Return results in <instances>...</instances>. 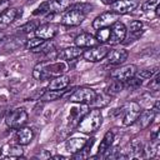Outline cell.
I'll return each instance as SVG.
<instances>
[{"label": "cell", "mask_w": 160, "mask_h": 160, "mask_svg": "<svg viewBox=\"0 0 160 160\" xmlns=\"http://www.w3.org/2000/svg\"><path fill=\"white\" fill-rule=\"evenodd\" d=\"M21 15V11L16 8H8L1 15H0V28H5L10 25L18 16Z\"/></svg>", "instance_id": "cell-17"}, {"label": "cell", "mask_w": 160, "mask_h": 160, "mask_svg": "<svg viewBox=\"0 0 160 160\" xmlns=\"http://www.w3.org/2000/svg\"><path fill=\"white\" fill-rule=\"evenodd\" d=\"M86 139L84 138H71L66 141V150L70 154H75L79 150H81L84 148V145L86 144Z\"/></svg>", "instance_id": "cell-22"}, {"label": "cell", "mask_w": 160, "mask_h": 160, "mask_svg": "<svg viewBox=\"0 0 160 160\" xmlns=\"http://www.w3.org/2000/svg\"><path fill=\"white\" fill-rule=\"evenodd\" d=\"M28 121V112L22 108H14L5 115V122L11 129H19Z\"/></svg>", "instance_id": "cell-4"}, {"label": "cell", "mask_w": 160, "mask_h": 160, "mask_svg": "<svg viewBox=\"0 0 160 160\" xmlns=\"http://www.w3.org/2000/svg\"><path fill=\"white\" fill-rule=\"evenodd\" d=\"M126 26L121 21H115L110 28V38L108 42H110L111 45L122 42L126 36Z\"/></svg>", "instance_id": "cell-8"}, {"label": "cell", "mask_w": 160, "mask_h": 160, "mask_svg": "<svg viewBox=\"0 0 160 160\" xmlns=\"http://www.w3.org/2000/svg\"><path fill=\"white\" fill-rule=\"evenodd\" d=\"M65 92H66L65 89H62V90H50V89H48L41 94L40 100L41 101H55V100L60 99Z\"/></svg>", "instance_id": "cell-23"}, {"label": "cell", "mask_w": 160, "mask_h": 160, "mask_svg": "<svg viewBox=\"0 0 160 160\" xmlns=\"http://www.w3.org/2000/svg\"><path fill=\"white\" fill-rule=\"evenodd\" d=\"M139 5L138 0H116L111 4V11L116 14H128L134 11Z\"/></svg>", "instance_id": "cell-10"}, {"label": "cell", "mask_w": 160, "mask_h": 160, "mask_svg": "<svg viewBox=\"0 0 160 160\" xmlns=\"http://www.w3.org/2000/svg\"><path fill=\"white\" fill-rule=\"evenodd\" d=\"M54 159H65V156H62V155H56V156H52Z\"/></svg>", "instance_id": "cell-38"}, {"label": "cell", "mask_w": 160, "mask_h": 160, "mask_svg": "<svg viewBox=\"0 0 160 160\" xmlns=\"http://www.w3.org/2000/svg\"><path fill=\"white\" fill-rule=\"evenodd\" d=\"M158 72H159V66H151V68H146L136 71V75L140 76L141 79H151Z\"/></svg>", "instance_id": "cell-27"}, {"label": "cell", "mask_w": 160, "mask_h": 160, "mask_svg": "<svg viewBox=\"0 0 160 160\" xmlns=\"http://www.w3.org/2000/svg\"><path fill=\"white\" fill-rule=\"evenodd\" d=\"M104 4H108V5H111L114 1H116V0H101Z\"/></svg>", "instance_id": "cell-37"}, {"label": "cell", "mask_w": 160, "mask_h": 160, "mask_svg": "<svg viewBox=\"0 0 160 160\" xmlns=\"http://www.w3.org/2000/svg\"><path fill=\"white\" fill-rule=\"evenodd\" d=\"M119 14L114 12V11H108L104 12L101 15H99L98 18H95V20L92 21V28L95 30L102 29V28H110L115 21H118Z\"/></svg>", "instance_id": "cell-9"}, {"label": "cell", "mask_w": 160, "mask_h": 160, "mask_svg": "<svg viewBox=\"0 0 160 160\" xmlns=\"http://www.w3.org/2000/svg\"><path fill=\"white\" fill-rule=\"evenodd\" d=\"M1 1H2V0H0V2H1Z\"/></svg>", "instance_id": "cell-41"}, {"label": "cell", "mask_w": 160, "mask_h": 160, "mask_svg": "<svg viewBox=\"0 0 160 160\" xmlns=\"http://www.w3.org/2000/svg\"><path fill=\"white\" fill-rule=\"evenodd\" d=\"M66 69H68V66L62 61L52 62V64H39L34 68L32 76L36 80H44V79H49V78L52 79V78L65 72Z\"/></svg>", "instance_id": "cell-3"}, {"label": "cell", "mask_w": 160, "mask_h": 160, "mask_svg": "<svg viewBox=\"0 0 160 160\" xmlns=\"http://www.w3.org/2000/svg\"><path fill=\"white\" fill-rule=\"evenodd\" d=\"M156 6H159V0H148V1H145V2L141 5V10H142L144 12H146V11H152V10H155Z\"/></svg>", "instance_id": "cell-32"}, {"label": "cell", "mask_w": 160, "mask_h": 160, "mask_svg": "<svg viewBox=\"0 0 160 160\" xmlns=\"http://www.w3.org/2000/svg\"><path fill=\"white\" fill-rule=\"evenodd\" d=\"M136 71H138L136 66L132 65V64H130V65H125V66H121V68L114 70V71L111 72V78H112V79H116V80H119V81L125 82L128 79L132 78V76L136 74Z\"/></svg>", "instance_id": "cell-11"}, {"label": "cell", "mask_w": 160, "mask_h": 160, "mask_svg": "<svg viewBox=\"0 0 160 160\" xmlns=\"http://www.w3.org/2000/svg\"><path fill=\"white\" fill-rule=\"evenodd\" d=\"M155 111L152 109H148V110H144V111H140L136 121L139 122V128L140 129H146L151 122L152 120L155 119Z\"/></svg>", "instance_id": "cell-18"}, {"label": "cell", "mask_w": 160, "mask_h": 160, "mask_svg": "<svg viewBox=\"0 0 160 160\" xmlns=\"http://www.w3.org/2000/svg\"><path fill=\"white\" fill-rule=\"evenodd\" d=\"M69 82H70V78L68 75L61 74V75H58V76L51 79L48 89H50V90H62V89L68 88Z\"/></svg>", "instance_id": "cell-20"}, {"label": "cell", "mask_w": 160, "mask_h": 160, "mask_svg": "<svg viewBox=\"0 0 160 160\" xmlns=\"http://www.w3.org/2000/svg\"><path fill=\"white\" fill-rule=\"evenodd\" d=\"M110 101H111V96L108 95V94L105 92V94L95 95V98H94V100L91 101V104L94 105V108H96V109H101V108H105Z\"/></svg>", "instance_id": "cell-25"}, {"label": "cell", "mask_w": 160, "mask_h": 160, "mask_svg": "<svg viewBox=\"0 0 160 160\" xmlns=\"http://www.w3.org/2000/svg\"><path fill=\"white\" fill-rule=\"evenodd\" d=\"M122 90H124V82L119 81L116 79H112V81L106 88V94L112 98V96H116L118 94H120Z\"/></svg>", "instance_id": "cell-24"}, {"label": "cell", "mask_w": 160, "mask_h": 160, "mask_svg": "<svg viewBox=\"0 0 160 160\" xmlns=\"http://www.w3.org/2000/svg\"><path fill=\"white\" fill-rule=\"evenodd\" d=\"M8 154L10 158H20L22 156V148L20 144L18 145H9V150Z\"/></svg>", "instance_id": "cell-30"}, {"label": "cell", "mask_w": 160, "mask_h": 160, "mask_svg": "<svg viewBox=\"0 0 160 160\" xmlns=\"http://www.w3.org/2000/svg\"><path fill=\"white\" fill-rule=\"evenodd\" d=\"M15 138H16V142L20 144L21 146L28 145L34 139V130L31 128H28V126H21L18 129Z\"/></svg>", "instance_id": "cell-14"}, {"label": "cell", "mask_w": 160, "mask_h": 160, "mask_svg": "<svg viewBox=\"0 0 160 160\" xmlns=\"http://www.w3.org/2000/svg\"><path fill=\"white\" fill-rule=\"evenodd\" d=\"M2 116H4V110H2V109H0V120L2 119Z\"/></svg>", "instance_id": "cell-39"}, {"label": "cell", "mask_w": 160, "mask_h": 160, "mask_svg": "<svg viewBox=\"0 0 160 160\" xmlns=\"http://www.w3.org/2000/svg\"><path fill=\"white\" fill-rule=\"evenodd\" d=\"M91 9H92V5L86 2L70 5V8L62 14L61 24L66 26H78L85 20L86 14L90 12Z\"/></svg>", "instance_id": "cell-1"}, {"label": "cell", "mask_w": 160, "mask_h": 160, "mask_svg": "<svg viewBox=\"0 0 160 160\" xmlns=\"http://www.w3.org/2000/svg\"><path fill=\"white\" fill-rule=\"evenodd\" d=\"M38 26H39V25H38L35 21H28V22H25L24 25H21L18 30H19V32L29 34V32H34V31L36 30Z\"/></svg>", "instance_id": "cell-29"}, {"label": "cell", "mask_w": 160, "mask_h": 160, "mask_svg": "<svg viewBox=\"0 0 160 160\" xmlns=\"http://www.w3.org/2000/svg\"><path fill=\"white\" fill-rule=\"evenodd\" d=\"M96 92L94 89L91 88H78L69 98V100L71 102H79V104H90L94 98H95Z\"/></svg>", "instance_id": "cell-7"}, {"label": "cell", "mask_w": 160, "mask_h": 160, "mask_svg": "<svg viewBox=\"0 0 160 160\" xmlns=\"http://www.w3.org/2000/svg\"><path fill=\"white\" fill-rule=\"evenodd\" d=\"M75 45L84 49V48H91V46H95L98 45V40L94 35L89 34V32H81L80 35H78L75 38Z\"/></svg>", "instance_id": "cell-16"}, {"label": "cell", "mask_w": 160, "mask_h": 160, "mask_svg": "<svg viewBox=\"0 0 160 160\" xmlns=\"http://www.w3.org/2000/svg\"><path fill=\"white\" fill-rule=\"evenodd\" d=\"M114 141V134L111 131H106L100 145H99V149H98V155L96 156H104V154L108 152V150L110 149L111 144Z\"/></svg>", "instance_id": "cell-21"}, {"label": "cell", "mask_w": 160, "mask_h": 160, "mask_svg": "<svg viewBox=\"0 0 160 160\" xmlns=\"http://www.w3.org/2000/svg\"><path fill=\"white\" fill-rule=\"evenodd\" d=\"M102 124V114L100 109H91L84 114V116L78 122V130L84 134H90L96 131Z\"/></svg>", "instance_id": "cell-2"}, {"label": "cell", "mask_w": 160, "mask_h": 160, "mask_svg": "<svg viewBox=\"0 0 160 160\" xmlns=\"http://www.w3.org/2000/svg\"><path fill=\"white\" fill-rule=\"evenodd\" d=\"M109 50L110 49L108 46H105V45H95V46L88 48V50L82 51V55L81 56L86 61L98 62V61H101L102 59H105V56L108 55Z\"/></svg>", "instance_id": "cell-6"}, {"label": "cell", "mask_w": 160, "mask_h": 160, "mask_svg": "<svg viewBox=\"0 0 160 160\" xmlns=\"http://www.w3.org/2000/svg\"><path fill=\"white\" fill-rule=\"evenodd\" d=\"M141 85H142V79H141L140 76H136V74H135L132 78L128 79V80L124 82V88H126V89H129V90H136V89H139Z\"/></svg>", "instance_id": "cell-26"}, {"label": "cell", "mask_w": 160, "mask_h": 160, "mask_svg": "<svg viewBox=\"0 0 160 160\" xmlns=\"http://www.w3.org/2000/svg\"><path fill=\"white\" fill-rule=\"evenodd\" d=\"M49 12V1H45L42 2L32 14L34 15H44V14H48Z\"/></svg>", "instance_id": "cell-35"}, {"label": "cell", "mask_w": 160, "mask_h": 160, "mask_svg": "<svg viewBox=\"0 0 160 160\" xmlns=\"http://www.w3.org/2000/svg\"><path fill=\"white\" fill-rule=\"evenodd\" d=\"M128 56H129V52L125 49H110L108 55L105 56V59L111 65H120V64L125 62Z\"/></svg>", "instance_id": "cell-13"}, {"label": "cell", "mask_w": 160, "mask_h": 160, "mask_svg": "<svg viewBox=\"0 0 160 160\" xmlns=\"http://www.w3.org/2000/svg\"><path fill=\"white\" fill-rule=\"evenodd\" d=\"M141 111L140 104H138L136 101H130L129 104H126L125 106L121 108V112H122V124L125 126L132 125L134 122H136V119L139 116Z\"/></svg>", "instance_id": "cell-5"}, {"label": "cell", "mask_w": 160, "mask_h": 160, "mask_svg": "<svg viewBox=\"0 0 160 160\" xmlns=\"http://www.w3.org/2000/svg\"><path fill=\"white\" fill-rule=\"evenodd\" d=\"M82 49L79 48V46H69V48H65L62 50H60L58 52V58L61 59V60H75L78 58H80L82 55Z\"/></svg>", "instance_id": "cell-15"}, {"label": "cell", "mask_w": 160, "mask_h": 160, "mask_svg": "<svg viewBox=\"0 0 160 160\" xmlns=\"http://www.w3.org/2000/svg\"><path fill=\"white\" fill-rule=\"evenodd\" d=\"M98 42H106L109 41V38H110V28H102V29H99L96 35H95Z\"/></svg>", "instance_id": "cell-28"}, {"label": "cell", "mask_w": 160, "mask_h": 160, "mask_svg": "<svg viewBox=\"0 0 160 160\" xmlns=\"http://www.w3.org/2000/svg\"><path fill=\"white\" fill-rule=\"evenodd\" d=\"M4 36H5V34H4L2 31H0V41H1L2 39H4Z\"/></svg>", "instance_id": "cell-40"}, {"label": "cell", "mask_w": 160, "mask_h": 160, "mask_svg": "<svg viewBox=\"0 0 160 160\" xmlns=\"http://www.w3.org/2000/svg\"><path fill=\"white\" fill-rule=\"evenodd\" d=\"M142 26L144 25H142V22L140 20H132L130 22V25H129V31L132 32V34H138V32H140L142 30Z\"/></svg>", "instance_id": "cell-33"}, {"label": "cell", "mask_w": 160, "mask_h": 160, "mask_svg": "<svg viewBox=\"0 0 160 160\" xmlns=\"http://www.w3.org/2000/svg\"><path fill=\"white\" fill-rule=\"evenodd\" d=\"M71 5V0H49V12L58 14L66 11Z\"/></svg>", "instance_id": "cell-19"}, {"label": "cell", "mask_w": 160, "mask_h": 160, "mask_svg": "<svg viewBox=\"0 0 160 160\" xmlns=\"http://www.w3.org/2000/svg\"><path fill=\"white\" fill-rule=\"evenodd\" d=\"M58 29L59 28L55 24H42V25H39L34 32L38 38H40L42 40H51L58 34V31H59Z\"/></svg>", "instance_id": "cell-12"}, {"label": "cell", "mask_w": 160, "mask_h": 160, "mask_svg": "<svg viewBox=\"0 0 160 160\" xmlns=\"http://www.w3.org/2000/svg\"><path fill=\"white\" fill-rule=\"evenodd\" d=\"M8 8H9L8 1H4V0H2V1L0 2V15H1V14H2V12H4V11L8 9Z\"/></svg>", "instance_id": "cell-36"}, {"label": "cell", "mask_w": 160, "mask_h": 160, "mask_svg": "<svg viewBox=\"0 0 160 160\" xmlns=\"http://www.w3.org/2000/svg\"><path fill=\"white\" fill-rule=\"evenodd\" d=\"M149 89L152 90V91H158L160 89V76H159V74H156L155 76L151 78L150 84H149Z\"/></svg>", "instance_id": "cell-34"}, {"label": "cell", "mask_w": 160, "mask_h": 160, "mask_svg": "<svg viewBox=\"0 0 160 160\" xmlns=\"http://www.w3.org/2000/svg\"><path fill=\"white\" fill-rule=\"evenodd\" d=\"M44 41H45V40H42V39L35 36V38H32V39H29V40L25 42V48L29 49V50H34V49H36L38 46H40Z\"/></svg>", "instance_id": "cell-31"}]
</instances>
